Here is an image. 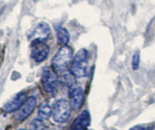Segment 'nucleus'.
<instances>
[{
	"mask_svg": "<svg viewBox=\"0 0 155 130\" xmlns=\"http://www.w3.org/2000/svg\"><path fill=\"white\" fill-rule=\"evenodd\" d=\"M140 65V52L136 51L134 55L132 56V61H131V66L133 70H137Z\"/></svg>",
	"mask_w": 155,
	"mask_h": 130,
	"instance_id": "14",
	"label": "nucleus"
},
{
	"mask_svg": "<svg viewBox=\"0 0 155 130\" xmlns=\"http://www.w3.org/2000/svg\"><path fill=\"white\" fill-rule=\"evenodd\" d=\"M53 110L48 103H43L38 109V115L41 119H48L51 115Z\"/></svg>",
	"mask_w": 155,
	"mask_h": 130,
	"instance_id": "11",
	"label": "nucleus"
},
{
	"mask_svg": "<svg viewBox=\"0 0 155 130\" xmlns=\"http://www.w3.org/2000/svg\"><path fill=\"white\" fill-rule=\"evenodd\" d=\"M71 113V104L65 99L58 100L53 108V119L57 123H65L69 118Z\"/></svg>",
	"mask_w": 155,
	"mask_h": 130,
	"instance_id": "3",
	"label": "nucleus"
},
{
	"mask_svg": "<svg viewBox=\"0 0 155 130\" xmlns=\"http://www.w3.org/2000/svg\"><path fill=\"white\" fill-rule=\"evenodd\" d=\"M89 69V53L85 49L77 52L70 66V74L73 77L83 78L88 74Z\"/></svg>",
	"mask_w": 155,
	"mask_h": 130,
	"instance_id": "1",
	"label": "nucleus"
},
{
	"mask_svg": "<svg viewBox=\"0 0 155 130\" xmlns=\"http://www.w3.org/2000/svg\"><path fill=\"white\" fill-rule=\"evenodd\" d=\"M37 106V98L35 96H30L25 103L24 105L15 114V119L18 122H22L28 118Z\"/></svg>",
	"mask_w": 155,
	"mask_h": 130,
	"instance_id": "5",
	"label": "nucleus"
},
{
	"mask_svg": "<svg viewBox=\"0 0 155 130\" xmlns=\"http://www.w3.org/2000/svg\"><path fill=\"white\" fill-rule=\"evenodd\" d=\"M0 130H1V129H0Z\"/></svg>",
	"mask_w": 155,
	"mask_h": 130,
	"instance_id": "17",
	"label": "nucleus"
},
{
	"mask_svg": "<svg viewBox=\"0 0 155 130\" xmlns=\"http://www.w3.org/2000/svg\"><path fill=\"white\" fill-rule=\"evenodd\" d=\"M26 99H27V93L26 92H20L13 99H11L9 102H8L3 106V110L7 113L14 112V111L18 110L20 107V105L26 102Z\"/></svg>",
	"mask_w": 155,
	"mask_h": 130,
	"instance_id": "10",
	"label": "nucleus"
},
{
	"mask_svg": "<svg viewBox=\"0 0 155 130\" xmlns=\"http://www.w3.org/2000/svg\"><path fill=\"white\" fill-rule=\"evenodd\" d=\"M49 54V48L44 42H33L32 43V59L36 62L44 61Z\"/></svg>",
	"mask_w": 155,
	"mask_h": 130,
	"instance_id": "7",
	"label": "nucleus"
},
{
	"mask_svg": "<svg viewBox=\"0 0 155 130\" xmlns=\"http://www.w3.org/2000/svg\"><path fill=\"white\" fill-rule=\"evenodd\" d=\"M130 130H145V128L143 126H140V125H135V126L131 127Z\"/></svg>",
	"mask_w": 155,
	"mask_h": 130,
	"instance_id": "15",
	"label": "nucleus"
},
{
	"mask_svg": "<svg viewBox=\"0 0 155 130\" xmlns=\"http://www.w3.org/2000/svg\"><path fill=\"white\" fill-rule=\"evenodd\" d=\"M91 125V115L87 110L80 114L72 123L69 130H86Z\"/></svg>",
	"mask_w": 155,
	"mask_h": 130,
	"instance_id": "8",
	"label": "nucleus"
},
{
	"mask_svg": "<svg viewBox=\"0 0 155 130\" xmlns=\"http://www.w3.org/2000/svg\"><path fill=\"white\" fill-rule=\"evenodd\" d=\"M19 130H25V129H19Z\"/></svg>",
	"mask_w": 155,
	"mask_h": 130,
	"instance_id": "16",
	"label": "nucleus"
},
{
	"mask_svg": "<svg viewBox=\"0 0 155 130\" xmlns=\"http://www.w3.org/2000/svg\"><path fill=\"white\" fill-rule=\"evenodd\" d=\"M42 84L45 91L48 94H54L58 88V77L54 72L47 69L42 74Z\"/></svg>",
	"mask_w": 155,
	"mask_h": 130,
	"instance_id": "4",
	"label": "nucleus"
},
{
	"mask_svg": "<svg viewBox=\"0 0 155 130\" xmlns=\"http://www.w3.org/2000/svg\"><path fill=\"white\" fill-rule=\"evenodd\" d=\"M72 58V50L68 45L63 46L54 56L52 60V66L53 69L60 73L65 70V68L68 66L70 60Z\"/></svg>",
	"mask_w": 155,
	"mask_h": 130,
	"instance_id": "2",
	"label": "nucleus"
},
{
	"mask_svg": "<svg viewBox=\"0 0 155 130\" xmlns=\"http://www.w3.org/2000/svg\"><path fill=\"white\" fill-rule=\"evenodd\" d=\"M84 102V91L81 87H75L70 92V104L74 110H80Z\"/></svg>",
	"mask_w": 155,
	"mask_h": 130,
	"instance_id": "9",
	"label": "nucleus"
},
{
	"mask_svg": "<svg viewBox=\"0 0 155 130\" xmlns=\"http://www.w3.org/2000/svg\"><path fill=\"white\" fill-rule=\"evenodd\" d=\"M58 43H60L61 45L65 46L68 43L69 41V33L68 31L64 29V28H59L58 29Z\"/></svg>",
	"mask_w": 155,
	"mask_h": 130,
	"instance_id": "12",
	"label": "nucleus"
},
{
	"mask_svg": "<svg viewBox=\"0 0 155 130\" xmlns=\"http://www.w3.org/2000/svg\"><path fill=\"white\" fill-rule=\"evenodd\" d=\"M29 130H48L46 127L45 123L43 122V119L39 118H35L34 120L31 121L29 124Z\"/></svg>",
	"mask_w": 155,
	"mask_h": 130,
	"instance_id": "13",
	"label": "nucleus"
},
{
	"mask_svg": "<svg viewBox=\"0 0 155 130\" xmlns=\"http://www.w3.org/2000/svg\"><path fill=\"white\" fill-rule=\"evenodd\" d=\"M50 36V28L49 26L45 23L41 22L39 23L32 32V34L29 36V39L33 42H44L48 39Z\"/></svg>",
	"mask_w": 155,
	"mask_h": 130,
	"instance_id": "6",
	"label": "nucleus"
}]
</instances>
